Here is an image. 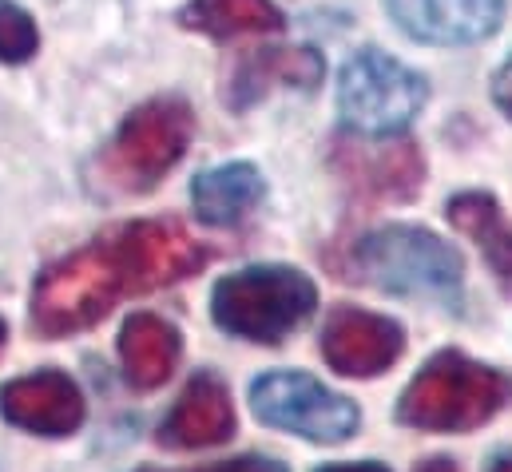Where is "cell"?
I'll return each mask as SVG.
<instances>
[{
    "label": "cell",
    "instance_id": "6da1fadb",
    "mask_svg": "<svg viewBox=\"0 0 512 472\" xmlns=\"http://www.w3.org/2000/svg\"><path fill=\"white\" fill-rule=\"evenodd\" d=\"M512 401V377L497 365L445 350L429 357L397 401V421L421 433H469Z\"/></svg>",
    "mask_w": 512,
    "mask_h": 472
},
{
    "label": "cell",
    "instance_id": "7a4b0ae2",
    "mask_svg": "<svg viewBox=\"0 0 512 472\" xmlns=\"http://www.w3.org/2000/svg\"><path fill=\"white\" fill-rule=\"evenodd\" d=\"M131 294L128 266L108 231L92 246L52 262L32 286V330L40 338H68L96 326L116 298Z\"/></svg>",
    "mask_w": 512,
    "mask_h": 472
},
{
    "label": "cell",
    "instance_id": "3957f363",
    "mask_svg": "<svg viewBox=\"0 0 512 472\" xmlns=\"http://www.w3.org/2000/svg\"><path fill=\"white\" fill-rule=\"evenodd\" d=\"M318 306L314 282L294 266H247L215 282L211 318L223 334L278 346Z\"/></svg>",
    "mask_w": 512,
    "mask_h": 472
},
{
    "label": "cell",
    "instance_id": "277c9868",
    "mask_svg": "<svg viewBox=\"0 0 512 472\" xmlns=\"http://www.w3.org/2000/svg\"><path fill=\"white\" fill-rule=\"evenodd\" d=\"M195 131V116L183 100L163 96L143 108H135L104 155L96 159L100 167V191L108 195H143L151 191L187 151Z\"/></svg>",
    "mask_w": 512,
    "mask_h": 472
},
{
    "label": "cell",
    "instance_id": "5b68a950",
    "mask_svg": "<svg viewBox=\"0 0 512 472\" xmlns=\"http://www.w3.org/2000/svg\"><path fill=\"white\" fill-rule=\"evenodd\" d=\"M358 274L385 294L457 302L465 282L461 254L425 227H385L358 242Z\"/></svg>",
    "mask_w": 512,
    "mask_h": 472
},
{
    "label": "cell",
    "instance_id": "8992f818",
    "mask_svg": "<svg viewBox=\"0 0 512 472\" xmlns=\"http://www.w3.org/2000/svg\"><path fill=\"white\" fill-rule=\"evenodd\" d=\"M425 96L429 88L413 68L374 48L346 60L338 80V112L346 127L354 135H374V139L401 135L425 108Z\"/></svg>",
    "mask_w": 512,
    "mask_h": 472
},
{
    "label": "cell",
    "instance_id": "52a82bcc",
    "mask_svg": "<svg viewBox=\"0 0 512 472\" xmlns=\"http://www.w3.org/2000/svg\"><path fill=\"white\" fill-rule=\"evenodd\" d=\"M251 409L262 425L286 429L314 445H342L358 433L362 413L350 397L326 389L310 373L274 369L251 385Z\"/></svg>",
    "mask_w": 512,
    "mask_h": 472
},
{
    "label": "cell",
    "instance_id": "ba28073f",
    "mask_svg": "<svg viewBox=\"0 0 512 472\" xmlns=\"http://www.w3.org/2000/svg\"><path fill=\"white\" fill-rule=\"evenodd\" d=\"M330 163L342 175V183L370 203H409L425 183V159L409 139L397 143L385 139L378 143L374 135L338 139Z\"/></svg>",
    "mask_w": 512,
    "mask_h": 472
},
{
    "label": "cell",
    "instance_id": "9c48e42d",
    "mask_svg": "<svg viewBox=\"0 0 512 472\" xmlns=\"http://www.w3.org/2000/svg\"><path fill=\"white\" fill-rule=\"evenodd\" d=\"M112 235L128 266L131 294H151L187 274H199L211 258V250L195 242V235L175 219H139L128 227H116Z\"/></svg>",
    "mask_w": 512,
    "mask_h": 472
},
{
    "label": "cell",
    "instance_id": "30bf717a",
    "mask_svg": "<svg viewBox=\"0 0 512 472\" xmlns=\"http://www.w3.org/2000/svg\"><path fill=\"white\" fill-rule=\"evenodd\" d=\"M405 350V330L385 318L358 306L330 310L322 326V357L342 377H378Z\"/></svg>",
    "mask_w": 512,
    "mask_h": 472
},
{
    "label": "cell",
    "instance_id": "8fae6325",
    "mask_svg": "<svg viewBox=\"0 0 512 472\" xmlns=\"http://www.w3.org/2000/svg\"><path fill=\"white\" fill-rule=\"evenodd\" d=\"M0 417L36 437H68L84 425V393L60 369H40L0 385Z\"/></svg>",
    "mask_w": 512,
    "mask_h": 472
},
{
    "label": "cell",
    "instance_id": "7c38bea8",
    "mask_svg": "<svg viewBox=\"0 0 512 472\" xmlns=\"http://www.w3.org/2000/svg\"><path fill=\"white\" fill-rule=\"evenodd\" d=\"M389 16L421 44H477L501 28L505 0H385Z\"/></svg>",
    "mask_w": 512,
    "mask_h": 472
},
{
    "label": "cell",
    "instance_id": "4fadbf2b",
    "mask_svg": "<svg viewBox=\"0 0 512 472\" xmlns=\"http://www.w3.org/2000/svg\"><path fill=\"white\" fill-rule=\"evenodd\" d=\"M235 437V405L227 385L215 373H199L159 425V445L191 453V449H211Z\"/></svg>",
    "mask_w": 512,
    "mask_h": 472
},
{
    "label": "cell",
    "instance_id": "5bb4252c",
    "mask_svg": "<svg viewBox=\"0 0 512 472\" xmlns=\"http://www.w3.org/2000/svg\"><path fill=\"white\" fill-rule=\"evenodd\" d=\"M322 72H326V64L310 48H266L239 64L227 100H231V108L243 112L247 104L262 100L270 88H314L322 80Z\"/></svg>",
    "mask_w": 512,
    "mask_h": 472
},
{
    "label": "cell",
    "instance_id": "9a60e30c",
    "mask_svg": "<svg viewBox=\"0 0 512 472\" xmlns=\"http://www.w3.org/2000/svg\"><path fill=\"white\" fill-rule=\"evenodd\" d=\"M445 215L461 235L477 242L481 258L489 262V270L497 278V286L512 298V227L505 211H501V203L485 191H461V195L449 199Z\"/></svg>",
    "mask_w": 512,
    "mask_h": 472
},
{
    "label": "cell",
    "instance_id": "2e32d148",
    "mask_svg": "<svg viewBox=\"0 0 512 472\" xmlns=\"http://www.w3.org/2000/svg\"><path fill=\"white\" fill-rule=\"evenodd\" d=\"M183 354V338L171 322L155 318V314H131L120 334V361H124V377L135 389H159Z\"/></svg>",
    "mask_w": 512,
    "mask_h": 472
},
{
    "label": "cell",
    "instance_id": "e0dca14e",
    "mask_svg": "<svg viewBox=\"0 0 512 472\" xmlns=\"http://www.w3.org/2000/svg\"><path fill=\"white\" fill-rule=\"evenodd\" d=\"M262 195H266V183L251 163H223V167L195 175L191 183V207L211 227L239 223L247 211H255L262 203Z\"/></svg>",
    "mask_w": 512,
    "mask_h": 472
},
{
    "label": "cell",
    "instance_id": "ac0fdd59",
    "mask_svg": "<svg viewBox=\"0 0 512 472\" xmlns=\"http://www.w3.org/2000/svg\"><path fill=\"white\" fill-rule=\"evenodd\" d=\"M179 20L215 40L247 36V32H278L282 12L274 0H187Z\"/></svg>",
    "mask_w": 512,
    "mask_h": 472
},
{
    "label": "cell",
    "instance_id": "d6986e66",
    "mask_svg": "<svg viewBox=\"0 0 512 472\" xmlns=\"http://www.w3.org/2000/svg\"><path fill=\"white\" fill-rule=\"evenodd\" d=\"M36 48H40V32H36L32 16L20 4L0 0V60L4 64H24Z\"/></svg>",
    "mask_w": 512,
    "mask_h": 472
},
{
    "label": "cell",
    "instance_id": "ffe728a7",
    "mask_svg": "<svg viewBox=\"0 0 512 472\" xmlns=\"http://www.w3.org/2000/svg\"><path fill=\"white\" fill-rule=\"evenodd\" d=\"M139 472H163V469H139ZM199 472H286L278 461L270 457H235V461H223V465H211V469Z\"/></svg>",
    "mask_w": 512,
    "mask_h": 472
},
{
    "label": "cell",
    "instance_id": "44dd1931",
    "mask_svg": "<svg viewBox=\"0 0 512 472\" xmlns=\"http://www.w3.org/2000/svg\"><path fill=\"white\" fill-rule=\"evenodd\" d=\"M493 100H497V108L512 119V56L501 64V72L493 76Z\"/></svg>",
    "mask_w": 512,
    "mask_h": 472
},
{
    "label": "cell",
    "instance_id": "7402d4cb",
    "mask_svg": "<svg viewBox=\"0 0 512 472\" xmlns=\"http://www.w3.org/2000/svg\"><path fill=\"white\" fill-rule=\"evenodd\" d=\"M318 472H389L378 461H358V465H322Z\"/></svg>",
    "mask_w": 512,
    "mask_h": 472
},
{
    "label": "cell",
    "instance_id": "603a6c76",
    "mask_svg": "<svg viewBox=\"0 0 512 472\" xmlns=\"http://www.w3.org/2000/svg\"><path fill=\"white\" fill-rule=\"evenodd\" d=\"M417 472H457V465L449 457H429L425 465H417Z\"/></svg>",
    "mask_w": 512,
    "mask_h": 472
},
{
    "label": "cell",
    "instance_id": "cb8c5ba5",
    "mask_svg": "<svg viewBox=\"0 0 512 472\" xmlns=\"http://www.w3.org/2000/svg\"><path fill=\"white\" fill-rule=\"evenodd\" d=\"M485 472H512V453H501V457H493V465Z\"/></svg>",
    "mask_w": 512,
    "mask_h": 472
},
{
    "label": "cell",
    "instance_id": "d4e9b609",
    "mask_svg": "<svg viewBox=\"0 0 512 472\" xmlns=\"http://www.w3.org/2000/svg\"><path fill=\"white\" fill-rule=\"evenodd\" d=\"M8 342V326H4V318H0V346Z\"/></svg>",
    "mask_w": 512,
    "mask_h": 472
}]
</instances>
